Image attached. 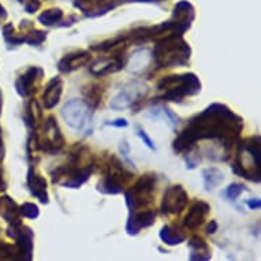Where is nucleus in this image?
<instances>
[{"instance_id":"f257e3e1","label":"nucleus","mask_w":261,"mask_h":261,"mask_svg":"<svg viewBox=\"0 0 261 261\" xmlns=\"http://www.w3.org/2000/svg\"><path fill=\"white\" fill-rule=\"evenodd\" d=\"M243 130L242 116L223 103H212L189 119L172 142L177 155H190L200 141H212L230 159Z\"/></svg>"},{"instance_id":"f03ea898","label":"nucleus","mask_w":261,"mask_h":261,"mask_svg":"<svg viewBox=\"0 0 261 261\" xmlns=\"http://www.w3.org/2000/svg\"><path fill=\"white\" fill-rule=\"evenodd\" d=\"M96 165V157L91 149L82 144H75L70 148L66 163L51 171V181L66 189H79L92 177Z\"/></svg>"},{"instance_id":"7ed1b4c3","label":"nucleus","mask_w":261,"mask_h":261,"mask_svg":"<svg viewBox=\"0 0 261 261\" xmlns=\"http://www.w3.org/2000/svg\"><path fill=\"white\" fill-rule=\"evenodd\" d=\"M192 47L184 36L168 34L155 41L152 51V62L156 69H174L190 64Z\"/></svg>"},{"instance_id":"20e7f679","label":"nucleus","mask_w":261,"mask_h":261,"mask_svg":"<svg viewBox=\"0 0 261 261\" xmlns=\"http://www.w3.org/2000/svg\"><path fill=\"white\" fill-rule=\"evenodd\" d=\"M156 100L164 103H182L186 97H194L201 93L202 83L197 74H171L161 78L156 85Z\"/></svg>"},{"instance_id":"39448f33","label":"nucleus","mask_w":261,"mask_h":261,"mask_svg":"<svg viewBox=\"0 0 261 261\" xmlns=\"http://www.w3.org/2000/svg\"><path fill=\"white\" fill-rule=\"evenodd\" d=\"M234 174L258 184L261 181V140L260 136L239 140L237 156L231 163Z\"/></svg>"},{"instance_id":"423d86ee","label":"nucleus","mask_w":261,"mask_h":261,"mask_svg":"<svg viewBox=\"0 0 261 261\" xmlns=\"http://www.w3.org/2000/svg\"><path fill=\"white\" fill-rule=\"evenodd\" d=\"M132 178L133 174L124 168L123 163L115 155H110L103 164V174L97 184V192L110 196L120 194Z\"/></svg>"},{"instance_id":"0eeeda50","label":"nucleus","mask_w":261,"mask_h":261,"mask_svg":"<svg viewBox=\"0 0 261 261\" xmlns=\"http://www.w3.org/2000/svg\"><path fill=\"white\" fill-rule=\"evenodd\" d=\"M157 175L155 172H147L134 182L128 190H124V200L128 212H137L147 209L155 200Z\"/></svg>"},{"instance_id":"6e6552de","label":"nucleus","mask_w":261,"mask_h":261,"mask_svg":"<svg viewBox=\"0 0 261 261\" xmlns=\"http://www.w3.org/2000/svg\"><path fill=\"white\" fill-rule=\"evenodd\" d=\"M41 126L42 134L40 136L37 133L40 152L51 156L59 155L60 152L63 151L66 141H64L63 134H62V130H60L56 118L54 115H50L46 122H42Z\"/></svg>"},{"instance_id":"1a4fd4ad","label":"nucleus","mask_w":261,"mask_h":261,"mask_svg":"<svg viewBox=\"0 0 261 261\" xmlns=\"http://www.w3.org/2000/svg\"><path fill=\"white\" fill-rule=\"evenodd\" d=\"M148 92H149V89L144 82H141V81H130L111 100V110L123 111L127 110V108L136 110L138 104H141L142 101L145 100Z\"/></svg>"},{"instance_id":"9d476101","label":"nucleus","mask_w":261,"mask_h":261,"mask_svg":"<svg viewBox=\"0 0 261 261\" xmlns=\"http://www.w3.org/2000/svg\"><path fill=\"white\" fill-rule=\"evenodd\" d=\"M92 108L88 106L85 101L78 100V99L67 101L62 108V116L66 124L73 130H79V132L85 130L86 134H91L88 130V126L92 124Z\"/></svg>"},{"instance_id":"9b49d317","label":"nucleus","mask_w":261,"mask_h":261,"mask_svg":"<svg viewBox=\"0 0 261 261\" xmlns=\"http://www.w3.org/2000/svg\"><path fill=\"white\" fill-rule=\"evenodd\" d=\"M7 235L15 242L17 261H30L34 250V233L29 226H23L22 222L9 225Z\"/></svg>"},{"instance_id":"f8f14e48","label":"nucleus","mask_w":261,"mask_h":261,"mask_svg":"<svg viewBox=\"0 0 261 261\" xmlns=\"http://www.w3.org/2000/svg\"><path fill=\"white\" fill-rule=\"evenodd\" d=\"M196 19V10L194 6L188 0H179L172 9V15L167 21L172 29V33L184 36L189 29L192 28V23Z\"/></svg>"},{"instance_id":"ddd939ff","label":"nucleus","mask_w":261,"mask_h":261,"mask_svg":"<svg viewBox=\"0 0 261 261\" xmlns=\"http://www.w3.org/2000/svg\"><path fill=\"white\" fill-rule=\"evenodd\" d=\"M189 202V194L182 185H172L165 189L161 198L160 212L163 215H179Z\"/></svg>"},{"instance_id":"4468645a","label":"nucleus","mask_w":261,"mask_h":261,"mask_svg":"<svg viewBox=\"0 0 261 261\" xmlns=\"http://www.w3.org/2000/svg\"><path fill=\"white\" fill-rule=\"evenodd\" d=\"M42 78H44V70L38 66H32L15 79V91L22 99L33 97L38 91Z\"/></svg>"},{"instance_id":"2eb2a0df","label":"nucleus","mask_w":261,"mask_h":261,"mask_svg":"<svg viewBox=\"0 0 261 261\" xmlns=\"http://www.w3.org/2000/svg\"><path fill=\"white\" fill-rule=\"evenodd\" d=\"M123 3L126 0H74L73 6L86 18H99Z\"/></svg>"},{"instance_id":"dca6fc26","label":"nucleus","mask_w":261,"mask_h":261,"mask_svg":"<svg viewBox=\"0 0 261 261\" xmlns=\"http://www.w3.org/2000/svg\"><path fill=\"white\" fill-rule=\"evenodd\" d=\"M156 216H157V212L155 209H152V208L141 209V211L137 212H128V218L124 230L132 237L138 235L142 230L149 229V227L155 225Z\"/></svg>"},{"instance_id":"f3484780","label":"nucleus","mask_w":261,"mask_h":261,"mask_svg":"<svg viewBox=\"0 0 261 261\" xmlns=\"http://www.w3.org/2000/svg\"><path fill=\"white\" fill-rule=\"evenodd\" d=\"M126 66L124 54L122 55H110L99 58L89 66V73L95 77H104L108 74L122 71Z\"/></svg>"},{"instance_id":"a211bd4d","label":"nucleus","mask_w":261,"mask_h":261,"mask_svg":"<svg viewBox=\"0 0 261 261\" xmlns=\"http://www.w3.org/2000/svg\"><path fill=\"white\" fill-rule=\"evenodd\" d=\"M92 60V54L86 50H78L64 55L56 64V69L60 74H70L86 66Z\"/></svg>"},{"instance_id":"6ab92c4d","label":"nucleus","mask_w":261,"mask_h":261,"mask_svg":"<svg viewBox=\"0 0 261 261\" xmlns=\"http://www.w3.org/2000/svg\"><path fill=\"white\" fill-rule=\"evenodd\" d=\"M26 186L33 197H36L38 201L47 205L50 202V196H48V189H47V181L41 174L37 172L34 164H30L26 174Z\"/></svg>"},{"instance_id":"aec40b11","label":"nucleus","mask_w":261,"mask_h":261,"mask_svg":"<svg viewBox=\"0 0 261 261\" xmlns=\"http://www.w3.org/2000/svg\"><path fill=\"white\" fill-rule=\"evenodd\" d=\"M211 212V205L206 201L202 200H197L192 204V206L189 208L188 213L184 219V227L185 230H190V231H196L204 225L206 216L209 215Z\"/></svg>"},{"instance_id":"412c9836","label":"nucleus","mask_w":261,"mask_h":261,"mask_svg":"<svg viewBox=\"0 0 261 261\" xmlns=\"http://www.w3.org/2000/svg\"><path fill=\"white\" fill-rule=\"evenodd\" d=\"M130 44L132 42H130L127 34H119V36L112 37L110 40H104L99 44H93L91 47V51L104 52V54H110V55H122L126 52Z\"/></svg>"},{"instance_id":"4be33fe9","label":"nucleus","mask_w":261,"mask_h":261,"mask_svg":"<svg viewBox=\"0 0 261 261\" xmlns=\"http://www.w3.org/2000/svg\"><path fill=\"white\" fill-rule=\"evenodd\" d=\"M63 95V79L60 77L51 78L42 92L41 100L46 110H52L59 104Z\"/></svg>"},{"instance_id":"5701e85b","label":"nucleus","mask_w":261,"mask_h":261,"mask_svg":"<svg viewBox=\"0 0 261 261\" xmlns=\"http://www.w3.org/2000/svg\"><path fill=\"white\" fill-rule=\"evenodd\" d=\"M23 122L26 124L29 132H38L44 122L42 116V108L38 104V101L33 97H29V101L25 106L23 111Z\"/></svg>"},{"instance_id":"b1692460","label":"nucleus","mask_w":261,"mask_h":261,"mask_svg":"<svg viewBox=\"0 0 261 261\" xmlns=\"http://www.w3.org/2000/svg\"><path fill=\"white\" fill-rule=\"evenodd\" d=\"M161 242L167 246H177L186 241V234H185L184 226H179L177 223L174 225H165L161 227L159 233Z\"/></svg>"},{"instance_id":"393cba45","label":"nucleus","mask_w":261,"mask_h":261,"mask_svg":"<svg viewBox=\"0 0 261 261\" xmlns=\"http://www.w3.org/2000/svg\"><path fill=\"white\" fill-rule=\"evenodd\" d=\"M189 249H190V254H189V260L192 261H208L212 258L211 249L206 241L200 235H193L192 238L189 239Z\"/></svg>"},{"instance_id":"a878e982","label":"nucleus","mask_w":261,"mask_h":261,"mask_svg":"<svg viewBox=\"0 0 261 261\" xmlns=\"http://www.w3.org/2000/svg\"><path fill=\"white\" fill-rule=\"evenodd\" d=\"M0 216L9 225H14V223L21 222L19 205L10 196H0Z\"/></svg>"},{"instance_id":"bb28decb","label":"nucleus","mask_w":261,"mask_h":261,"mask_svg":"<svg viewBox=\"0 0 261 261\" xmlns=\"http://www.w3.org/2000/svg\"><path fill=\"white\" fill-rule=\"evenodd\" d=\"M104 92H106V89L100 82L86 83L85 86H82L83 101L95 111L101 104L103 97H104Z\"/></svg>"},{"instance_id":"cd10ccee","label":"nucleus","mask_w":261,"mask_h":261,"mask_svg":"<svg viewBox=\"0 0 261 261\" xmlns=\"http://www.w3.org/2000/svg\"><path fill=\"white\" fill-rule=\"evenodd\" d=\"M152 63V54L148 48H140L128 60V67L130 73L133 74H142L148 69V66Z\"/></svg>"},{"instance_id":"c85d7f7f","label":"nucleus","mask_w":261,"mask_h":261,"mask_svg":"<svg viewBox=\"0 0 261 261\" xmlns=\"http://www.w3.org/2000/svg\"><path fill=\"white\" fill-rule=\"evenodd\" d=\"M202 181H204V189L205 192H212L213 189L225 182V175L216 167H208L202 169Z\"/></svg>"},{"instance_id":"c756f323","label":"nucleus","mask_w":261,"mask_h":261,"mask_svg":"<svg viewBox=\"0 0 261 261\" xmlns=\"http://www.w3.org/2000/svg\"><path fill=\"white\" fill-rule=\"evenodd\" d=\"M149 116L151 118H156V119H159V118L167 119V123L169 124V127L172 128V132H177V128H178L179 123H181V118L175 114L174 111L169 110L167 106L153 107V108L149 110Z\"/></svg>"},{"instance_id":"7c9ffc66","label":"nucleus","mask_w":261,"mask_h":261,"mask_svg":"<svg viewBox=\"0 0 261 261\" xmlns=\"http://www.w3.org/2000/svg\"><path fill=\"white\" fill-rule=\"evenodd\" d=\"M63 10L58 9V7H52V9H47L46 11H42L37 19L42 26L52 28V26H59L60 22L63 21Z\"/></svg>"},{"instance_id":"2f4dec72","label":"nucleus","mask_w":261,"mask_h":261,"mask_svg":"<svg viewBox=\"0 0 261 261\" xmlns=\"http://www.w3.org/2000/svg\"><path fill=\"white\" fill-rule=\"evenodd\" d=\"M2 34L5 38L6 44L11 48V47H19L25 42V37L23 34H17L15 28L13 23H6L3 29H2Z\"/></svg>"},{"instance_id":"473e14b6","label":"nucleus","mask_w":261,"mask_h":261,"mask_svg":"<svg viewBox=\"0 0 261 261\" xmlns=\"http://www.w3.org/2000/svg\"><path fill=\"white\" fill-rule=\"evenodd\" d=\"M47 36H48V33L46 30H40V29L34 28L23 33L25 44H28L30 47H40L47 40Z\"/></svg>"},{"instance_id":"72a5a7b5","label":"nucleus","mask_w":261,"mask_h":261,"mask_svg":"<svg viewBox=\"0 0 261 261\" xmlns=\"http://www.w3.org/2000/svg\"><path fill=\"white\" fill-rule=\"evenodd\" d=\"M246 188H245V185L239 184V182H233V184H230L226 190L223 192V197L226 200H229V201L234 202L237 201V198L242 194V192H245Z\"/></svg>"},{"instance_id":"f704fd0d","label":"nucleus","mask_w":261,"mask_h":261,"mask_svg":"<svg viewBox=\"0 0 261 261\" xmlns=\"http://www.w3.org/2000/svg\"><path fill=\"white\" fill-rule=\"evenodd\" d=\"M19 212H21V216H23V218L33 220L40 216V209L34 202H23L22 205L19 206Z\"/></svg>"},{"instance_id":"c9c22d12","label":"nucleus","mask_w":261,"mask_h":261,"mask_svg":"<svg viewBox=\"0 0 261 261\" xmlns=\"http://www.w3.org/2000/svg\"><path fill=\"white\" fill-rule=\"evenodd\" d=\"M0 260H17L15 246L0 241Z\"/></svg>"},{"instance_id":"e433bc0d","label":"nucleus","mask_w":261,"mask_h":261,"mask_svg":"<svg viewBox=\"0 0 261 261\" xmlns=\"http://www.w3.org/2000/svg\"><path fill=\"white\" fill-rule=\"evenodd\" d=\"M136 134H137L138 137L141 138V141L145 144V147H147L148 149H151L152 152H156V145L153 144V141H152V138L148 136L147 132H145L144 127H141L140 124L136 126Z\"/></svg>"},{"instance_id":"4c0bfd02","label":"nucleus","mask_w":261,"mask_h":261,"mask_svg":"<svg viewBox=\"0 0 261 261\" xmlns=\"http://www.w3.org/2000/svg\"><path fill=\"white\" fill-rule=\"evenodd\" d=\"M119 152L124 160L130 164V167H133L134 168V163L130 160V157H128V155H130V145H128V142L126 141V140H122V141L119 142Z\"/></svg>"},{"instance_id":"58836bf2","label":"nucleus","mask_w":261,"mask_h":261,"mask_svg":"<svg viewBox=\"0 0 261 261\" xmlns=\"http://www.w3.org/2000/svg\"><path fill=\"white\" fill-rule=\"evenodd\" d=\"M23 7H25V11L28 14H34L41 9V2L40 0H28V2H25Z\"/></svg>"},{"instance_id":"ea45409f","label":"nucleus","mask_w":261,"mask_h":261,"mask_svg":"<svg viewBox=\"0 0 261 261\" xmlns=\"http://www.w3.org/2000/svg\"><path fill=\"white\" fill-rule=\"evenodd\" d=\"M104 126H111V127H116V128H124L128 126L127 119L124 118H116L114 120H107L104 122Z\"/></svg>"},{"instance_id":"a19ab883","label":"nucleus","mask_w":261,"mask_h":261,"mask_svg":"<svg viewBox=\"0 0 261 261\" xmlns=\"http://www.w3.org/2000/svg\"><path fill=\"white\" fill-rule=\"evenodd\" d=\"M249 209H253V211H258L261 208V200L260 198H250V200H246L245 201Z\"/></svg>"},{"instance_id":"79ce46f5","label":"nucleus","mask_w":261,"mask_h":261,"mask_svg":"<svg viewBox=\"0 0 261 261\" xmlns=\"http://www.w3.org/2000/svg\"><path fill=\"white\" fill-rule=\"evenodd\" d=\"M218 229H219V225H218V222L216 220H211L209 223H208V226H206V234H209V235H212V234H215L216 231H218Z\"/></svg>"},{"instance_id":"37998d69","label":"nucleus","mask_w":261,"mask_h":261,"mask_svg":"<svg viewBox=\"0 0 261 261\" xmlns=\"http://www.w3.org/2000/svg\"><path fill=\"white\" fill-rule=\"evenodd\" d=\"M19 28H21V30H23V33L28 32V30H30V29L34 28V25H33V22H30V21H22L21 22V25H19Z\"/></svg>"},{"instance_id":"c03bdc74","label":"nucleus","mask_w":261,"mask_h":261,"mask_svg":"<svg viewBox=\"0 0 261 261\" xmlns=\"http://www.w3.org/2000/svg\"><path fill=\"white\" fill-rule=\"evenodd\" d=\"M5 157V144H3V130L0 127V161Z\"/></svg>"},{"instance_id":"a18cd8bd","label":"nucleus","mask_w":261,"mask_h":261,"mask_svg":"<svg viewBox=\"0 0 261 261\" xmlns=\"http://www.w3.org/2000/svg\"><path fill=\"white\" fill-rule=\"evenodd\" d=\"M7 188V184L5 182V178H3V169H2V165H0V192H3Z\"/></svg>"},{"instance_id":"49530a36","label":"nucleus","mask_w":261,"mask_h":261,"mask_svg":"<svg viewBox=\"0 0 261 261\" xmlns=\"http://www.w3.org/2000/svg\"><path fill=\"white\" fill-rule=\"evenodd\" d=\"M7 18V11H6V9L2 6V3H0V19H6Z\"/></svg>"},{"instance_id":"de8ad7c7","label":"nucleus","mask_w":261,"mask_h":261,"mask_svg":"<svg viewBox=\"0 0 261 261\" xmlns=\"http://www.w3.org/2000/svg\"><path fill=\"white\" fill-rule=\"evenodd\" d=\"M2 111H3V93L0 89V116H2Z\"/></svg>"}]
</instances>
